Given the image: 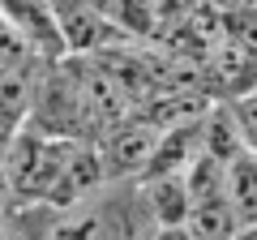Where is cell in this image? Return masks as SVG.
I'll use <instances>...</instances> for the list:
<instances>
[{
  "label": "cell",
  "instance_id": "obj_1",
  "mask_svg": "<svg viewBox=\"0 0 257 240\" xmlns=\"http://www.w3.org/2000/svg\"><path fill=\"white\" fill-rule=\"evenodd\" d=\"M0 22L9 30H18L35 60L39 56H52L56 60L64 52L56 18H52V0H0Z\"/></svg>",
  "mask_w": 257,
  "mask_h": 240
},
{
  "label": "cell",
  "instance_id": "obj_8",
  "mask_svg": "<svg viewBox=\"0 0 257 240\" xmlns=\"http://www.w3.org/2000/svg\"><path fill=\"white\" fill-rule=\"evenodd\" d=\"M9 133H13V129H0V167H5V150H9Z\"/></svg>",
  "mask_w": 257,
  "mask_h": 240
},
{
  "label": "cell",
  "instance_id": "obj_4",
  "mask_svg": "<svg viewBox=\"0 0 257 240\" xmlns=\"http://www.w3.org/2000/svg\"><path fill=\"white\" fill-rule=\"evenodd\" d=\"M120 236H124L120 214L107 210V206H90V202L64 206V214L43 231V240H120Z\"/></svg>",
  "mask_w": 257,
  "mask_h": 240
},
{
  "label": "cell",
  "instance_id": "obj_7",
  "mask_svg": "<svg viewBox=\"0 0 257 240\" xmlns=\"http://www.w3.org/2000/svg\"><path fill=\"white\" fill-rule=\"evenodd\" d=\"M150 240H189V231H184V227H159Z\"/></svg>",
  "mask_w": 257,
  "mask_h": 240
},
{
  "label": "cell",
  "instance_id": "obj_2",
  "mask_svg": "<svg viewBox=\"0 0 257 240\" xmlns=\"http://www.w3.org/2000/svg\"><path fill=\"white\" fill-rule=\"evenodd\" d=\"M155 142H159V129L155 125H116L111 138L103 142V176H138L146 172L150 155H155Z\"/></svg>",
  "mask_w": 257,
  "mask_h": 240
},
{
  "label": "cell",
  "instance_id": "obj_3",
  "mask_svg": "<svg viewBox=\"0 0 257 240\" xmlns=\"http://www.w3.org/2000/svg\"><path fill=\"white\" fill-rule=\"evenodd\" d=\"M99 185H103V163H99V155H94L90 146H82V142H73L69 159L60 163V172H56V180H52L47 202H52L56 210H64V206L86 202Z\"/></svg>",
  "mask_w": 257,
  "mask_h": 240
},
{
  "label": "cell",
  "instance_id": "obj_6",
  "mask_svg": "<svg viewBox=\"0 0 257 240\" xmlns=\"http://www.w3.org/2000/svg\"><path fill=\"white\" fill-rule=\"evenodd\" d=\"M184 206H189V193H184V176H150V214L159 219V227H180L184 223Z\"/></svg>",
  "mask_w": 257,
  "mask_h": 240
},
{
  "label": "cell",
  "instance_id": "obj_5",
  "mask_svg": "<svg viewBox=\"0 0 257 240\" xmlns=\"http://www.w3.org/2000/svg\"><path fill=\"white\" fill-rule=\"evenodd\" d=\"M223 197L240 227H253V202H257V172H253V150H240L223 163Z\"/></svg>",
  "mask_w": 257,
  "mask_h": 240
}]
</instances>
